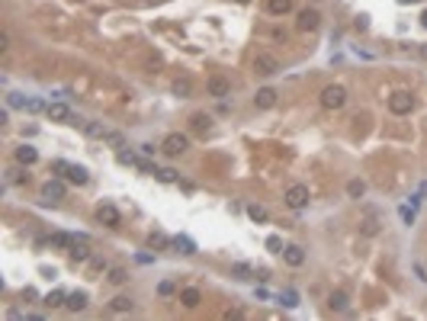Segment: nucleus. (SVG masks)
I'll list each match as a JSON object with an SVG mask.
<instances>
[{
    "label": "nucleus",
    "instance_id": "obj_31",
    "mask_svg": "<svg viewBox=\"0 0 427 321\" xmlns=\"http://www.w3.org/2000/svg\"><path fill=\"white\" fill-rule=\"evenodd\" d=\"M232 273H234L238 280H254V270H250V266H244V264H234Z\"/></svg>",
    "mask_w": 427,
    "mask_h": 321
},
{
    "label": "nucleus",
    "instance_id": "obj_34",
    "mask_svg": "<svg viewBox=\"0 0 427 321\" xmlns=\"http://www.w3.org/2000/svg\"><path fill=\"white\" fill-rule=\"evenodd\" d=\"M22 110H26V112H45L48 106H45L42 100H26V106H22Z\"/></svg>",
    "mask_w": 427,
    "mask_h": 321
},
{
    "label": "nucleus",
    "instance_id": "obj_38",
    "mask_svg": "<svg viewBox=\"0 0 427 321\" xmlns=\"http://www.w3.org/2000/svg\"><path fill=\"white\" fill-rule=\"evenodd\" d=\"M106 142H110L112 148H122V144H126V138H122L119 132H110V135H106Z\"/></svg>",
    "mask_w": 427,
    "mask_h": 321
},
{
    "label": "nucleus",
    "instance_id": "obj_37",
    "mask_svg": "<svg viewBox=\"0 0 427 321\" xmlns=\"http://www.w3.org/2000/svg\"><path fill=\"white\" fill-rule=\"evenodd\" d=\"M376 232H379V222L376 218H366L363 222V234H376Z\"/></svg>",
    "mask_w": 427,
    "mask_h": 321
},
{
    "label": "nucleus",
    "instance_id": "obj_2",
    "mask_svg": "<svg viewBox=\"0 0 427 321\" xmlns=\"http://www.w3.org/2000/svg\"><path fill=\"white\" fill-rule=\"evenodd\" d=\"M186 148H190V138H186V135H180V132H170V135L161 142V151H164L167 158H177V154H183Z\"/></svg>",
    "mask_w": 427,
    "mask_h": 321
},
{
    "label": "nucleus",
    "instance_id": "obj_25",
    "mask_svg": "<svg viewBox=\"0 0 427 321\" xmlns=\"http://www.w3.org/2000/svg\"><path fill=\"white\" fill-rule=\"evenodd\" d=\"M110 282H112V286L128 282V270H126V266H112V270H110Z\"/></svg>",
    "mask_w": 427,
    "mask_h": 321
},
{
    "label": "nucleus",
    "instance_id": "obj_45",
    "mask_svg": "<svg viewBox=\"0 0 427 321\" xmlns=\"http://www.w3.org/2000/svg\"><path fill=\"white\" fill-rule=\"evenodd\" d=\"M398 4H418V0H398Z\"/></svg>",
    "mask_w": 427,
    "mask_h": 321
},
{
    "label": "nucleus",
    "instance_id": "obj_12",
    "mask_svg": "<svg viewBox=\"0 0 427 321\" xmlns=\"http://www.w3.org/2000/svg\"><path fill=\"white\" fill-rule=\"evenodd\" d=\"M84 135H87V138H100V142H106V135H110V128H106L103 122L90 119V122H84Z\"/></svg>",
    "mask_w": 427,
    "mask_h": 321
},
{
    "label": "nucleus",
    "instance_id": "obj_11",
    "mask_svg": "<svg viewBox=\"0 0 427 321\" xmlns=\"http://www.w3.org/2000/svg\"><path fill=\"white\" fill-rule=\"evenodd\" d=\"M45 116H48L52 122H71V110H68L64 103H48Z\"/></svg>",
    "mask_w": 427,
    "mask_h": 321
},
{
    "label": "nucleus",
    "instance_id": "obj_9",
    "mask_svg": "<svg viewBox=\"0 0 427 321\" xmlns=\"http://www.w3.org/2000/svg\"><path fill=\"white\" fill-rule=\"evenodd\" d=\"M64 183L61 180H48V183H42V200H48V202H58V200H64Z\"/></svg>",
    "mask_w": 427,
    "mask_h": 321
},
{
    "label": "nucleus",
    "instance_id": "obj_32",
    "mask_svg": "<svg viewBox=\"0 0 427 321\" xmlns=\"http://www.w3.org/2000/svg\"><path fill=\"white\" fill-rule=\"evenodd\" d=\"M248 216L254 218V222H266V209H264V206H248Z\"/></svg>",
    "mask_w": 427,
    "mask_h": 321
},
{
    "label": "nucleus",
    "instance_id": "obj_4",
    "mask_svg": "<svg viewBox=\"0 0 427 321\" xmlns=\"http://www.w3.org/2000/svg\"><path fill=\"white\" fill-rule=\"evenodd\" d=\"M286 206L289 209H305V206H308V186L292 183V186L286 190Z\"/></svg>",
    "mask_w": 427,
    "mask_h": 321
},
{
    "label": "nucleus",
    "instance_id": "obj_46",
    "mask_svg": "<svg viewBox=\"0 0 427 321\" xmlns=\"http://www.w3.org/2000/svg\"><path fill=\"white\" fill-rule=\"evenodd\" d=\"M238 4H250V0H238Z\"/></svg>",
    "mask_w": 427,
    "mask_h": 321
},
{
    "label": "nucleus",
    "instance_id": "obj_5",
    "mask_svg": "<svg viewBox=\"0 0 427 321\" xmlns=\"http://www.w3.org/2000/svg\"><path fill=\"white\" fill-rule=\"evenodd\" d=\"M296 26L302 29V32H315L318 26H322V13L315 10V6H305V10H299V22Z\"/></svg>",
    "mask_w": 427,
    "mask_h": 321
},
{
    "label": "nucleus",
    "instance_id": "obj_1",
    "mask_svg": "<svg viewBox=\"0 0 427 321\" xmlns=\"http://www.w3.org/2000/svg\"><path fill=\"white\" fill-rule=\"evenodd\" d=\"M344 103H347V90L340 87V84H331V87L322 90V106L324 110H340Z\"/></svg>",
    "mask_w": 427,
    "mask_h": 321
},
{
    "label": "nucleus",
    "instance_id": "obj_35",
    "mask_svg": "<svg viewBox=\"0 0 427 321\" xmlns=\"http://www.w3.org/2000/svg\"><path fill=\"white\" fill-rule=\"evenodd\" d=\"M296 299H299V296H296L292 289H286V292H280V305H289V308H292V305H296Z\"/></svg>",
    "mask_w": 427,
    "mask_h": 321
},
{
    "label": "nucleus",
    "instance_id": "obj_17",
    "mask_svg": "<svg viewBox=\"0 0 427 321\" xmlns=\"http://www.w3.org/2000/svg\"><path fill=\"white\" fill-rule=\"evenodd\" d=\"M190 128H193L196 135H206L212 128V119L206 116V112H193V119H190Z\"/></svg>",
    "mask_w": 427,
    "mask_h": 321
},
{
    "label": "nucleus",
    "instance_id": "obj_20",
    "mask_svg": "<svg viewBox=\"0 0 427 321\" xmlns=\"http://www.w3.org/2000/svg\"><path fill=\"white\" fill-rule=\"evenodd\" d=\"M266 10H270L273 16H286V13L292 10V0H266Z\"/></svg>",
    "mask_w": 427,
    "mask_h": 321
},
{
    "label": "nucleus",
    "instance_id": "obj_40",
    "mask_svg": "<svg viewBox=\"0 0 427 321\" xmlns=\"http://www.w3.org/2000/svg\"><path fill=\"white\" fill-rule=\"evenodd\" d=\"M90 270H94V273L106 270V260H103V257H90Z\"/></svg>",
    "mask_w": 427,
    "mask_h": 321
},
{
    "label": "nucleus",
    "instance_id": "obj_26",
    "mask_svg": "<svg viewBox=\"0 0 427 321\" xmlns=\"http://www.w3.org/2000/svg\"><path fill=\"white\" fill-rule=\"evenodd\" d=\"M132 305H135V302L128 299V296H116V299L110 302V308H112V312H132Z\"/></svg>",
    "mask_w": 427,
    "mask_h": 321
},
{
    "label": "nucleus",
    "instance_id": "obj_39",
    "mask_svg": "<svg viewBox=\"0 0 427 321\" xmlns=\"http://www.w3.org/2000/svg\"><path fill=\"white\" fill-rule=\"evenodd\" d=\"M119 164H128V167H132V164H138V158L128 154V151H119Z\"/></svg>",
    "mask_w": 427,
    "mask_h": 321
},
{
    "label": "nucleus",
    "instance_id": "obj_27",
    "mask_svg": "<svg viewBox=\"0 0 427 321\" xmlns=\"http://www.w3.org/2000/svg\"><path fill=\"white\" fill-rule=\"evenodd\" d=\"M71 244H74V234H64V232L52 234V248H71Z\"/></svg>",
    "mask_w": 427,
    "mask_h": 321
},
{
    "label": "nucleus",
    "instance_id": "obj_30",
    "mask_svg": "<svg viewBox=\"0 0 427 321\" xmlns=\"http://www.w3.org/2000/svg\"><path fill=\"white\" fill-rule=\"evenodd\" d=\"M64 299H68V296L55 289V292H48V296H45V305H48V308H58V305H64Z\"/></svg>",
    "mask_w": 427,
    "mask_h": 321
},
{
    "label": "nucleus",
    "instance_id": "obj_24",
    "mask_svg": "<svg viewBox=\"0 0 427 321\" xmlns=\"http://www.w3.org/2000/svg\"><path fill=\"white\" fill-rule=\"evenodd\" d=\"M174 94H177V96H190V94H193V80H190V78H177V80H174Z\"/></svg>",
    "mask_w": 427,
    "mask_h": 321
},
{
    "label": "nucleus",
    "instance_id": "obj_43",
    "mask_svg": "<svg viewBox=\"0 0 427 321\" xmlns=\"http://www.w3.org/2000/svg\"><path fill=\"white\" fill-rule=\"evenodd\" d=\"M418 55H421V58L427 61V45H421V48H418Z\"/></svg>",
    "mask_w": 427,
    "mask_h": 321
},
{
    "label": "nucleus",
    "instance_id": "obj_28",
    "mask_svg": "<svg viewBox=\"0 0 427 321\" xmlns=\"http://www.w3.org/2000/svg\"><path fill=\"white\" fill-rule=\"evenodd\" d=\"M154 177L161 180V183H177V170H174V167H161Z\"/></svg>",
    "mask_w": 427,
    "mask_h": 321
},
{
    "label": "nucleus",
    "instance_id": "obj_16",
    "mask_svg": "<svg viewBox=\"0 0 427 321\" xmlns=\"http://www.w3.org/2000/svg\"><path fill=\"white\" fill-rule=\"evenodd\" d=\"M13 154H16V160H20L22 167H29V164H36V160H39V151L29 148V144H20V148L13 151Z\"/></svg>",
    "mask_w": 427,
    "mask_h": 321
},
{
    "label": "nucleus",
    "instance_id": "obj_10",
    "mask_svg": "<svg viewBox=\"0 0 427 321\" xmlns=\"http://www.w3.org/2000/svg\"><path fill=\"white\" fill-rule=\"evenodd\" d=\"M206 90H209V96H216V100H225V96L232 94V84H228L225 78H209Z\"/></svg>",
    "mask_w": 427,
    "mask_h": 321
},
{
    "label": "nucleus",
    "instance_id": "obj_19",
    "mask_svg": "<svg viewBox=\"0 0 427 321\" xmlns=\"http://www.w3.org/2000/svg\"><path fill=\"white\" fill-rule=\"evenodd\" d=\"M180 302L186 305V308H196V305L202 302V292H200V289H193V286H190V289H183V292H180Z\"/></svg>",
    "mask_w": 427,
    "mask_h": 321
},
{
    "label": "nucleus",
    "instance_id": "obj_8",
    "mask_svg": "<svg viewBox=\"0 0 427 321\" xmlns=\"http://www.w3.org/2000/svg\"><path fill=\"white\" fill-rule=\"evenodd\" d=\"M254 68H257L260 74H276V71H280V61L273 58L270 52H257V55H254Z\"/></svg>",
    "mask_w": 427,
    "mask_h": 321
},
{
    "label": "nucleus",
    "instance_id": "obj_13",
    "mask_svg": "<svg viewBox=\"0 0 427 321\" xmlns=\"http://www.w3.org/2000/svg\"><path fill=\"white\" fill-rule=\"evenodd\" d=\"M283 260L289 266H302L305 264V250L299 248V244H289V248H283Z\"/></svg>",
    "mask_w": 427,
    "mask_h": 321
},
{
    "label": "nucleus",
    "instance_id": "obj_18",
    "mask_svg": "<svg viewBox=\"0 0 427 321\" xmlns=\"http://www.w3.org/2000/svg\"><path fill=\"white\" fill-rule=\"evenodd\" d=\"M64 305H68L71 312H84V308H87V292H84V289H80V292H71V296L64 299Z\"/></svg>",
    "mask_w": 427,
    "mask_h": 321
},
{
    "label": "nucleus",
    "instance_id": "obj_14",
    "mask_svg": "<svg viewBox=\"0 0 427 321\" xmlns=\"http://www.w3.org/2000/svg\"><path fill=\"white\" fill-rule=\"evenodd\" d=\"M273 103H276V90H273V87L257 90V96H254V106H257V110H270Z\"/></svg>",
    "mask_w": 427,
    "mask_h": 321
},
{
    "label": "nucleus",
    "instance_id": "obj_41",
    "mask_svg": "<svg viewBox=\"0 0 427 321\" xmlns=\"http://www.w3.org/2000/svg\"><path fill=\"white\" fill-rule=\"evenodd\" d=\"M174 289H177V286H174L170 280H164L161 286H158V292H161V296H174Z\"/></svg>",
    "mask_w": 427,
    "mask_h": 321
},
{
    "label": "nucleus",
    "instance_id": "obj_33",
    "mask_svg": "<svg viewBox=\"0 0 427 321\" xmlns=\"http://www.w3.org/2000/svg\"><path fill=\"white\" fill-rule=\"evenodd\" d=\"M266 250H270V254H283V241H280L276 234H270V238H266Z\"/></svg>",
    "mask_w": 427,
    "mask_h": 321
},
{
    "label": "nucleus",
    "instance_id": "obj_22",
    "mask_svg": "<svg viewBox=\"0 0 427 321\" xmlns=\"http://www.w3.org/2000/svg\"><path fill=\"white\" fill-rule=\"evenodd\" d=\"M170 244H174V248H177V250H180V254H196V244H193V241H190V238H186V234H177V238H174Z\"/></svg>",
    "mask_w": 427,
    "mask_h": 321
},
{
    "label": "nucleus",
    "instance_id": "obj_6",
    "mask_svg": "<svg viewBox=\"0 0 427 321\" xmlns=\"http://www.w3.org/2000/svg\"><path fill=\"white\" fill-rule=\"evenodd\" d=\"M68 257H71L74 264L90 260V244H87V234H74V244L68 248Z\"/></svg>",
    "mask_w": 427,
    "mask_h": 321
},
{
    "label": "nucleus",
    "instance_id": "obj_42",
    "mask_svg": "<svg viewBox=\"0 0 427 321\" xmlns=\"http://www.w3.org/2000/svg\"><path fill=\"white\" fill-rule=\"evenodd\" d=\"M354 26H356V29H366V26H370V16H356Z\"/></svg>",
    "mask_w": 427,
    "mask_h": 321
},
{
    "label": "nucleus",
    "instance_id": "obj_21",
    "mask_svg": "<svg viewBox=\"0 0 427 321\" xmlns=\"http://www.w3.org/2000/svg\"><path fill=\"white\" fill-rule=\"evenodd\" d=\"M328 308H331V312H344L347 308V292H340V289H338V292H331V296H328Z\"/></svg>",
    "mask_w": 427,
    "mask_h": 321
},
{
    "label": "nucleus",
    "instance_id": "obj_36",
    "mask_svg": "<svg viewBox=\"0 0 427 321\" xmlns=\"http://www.w3.org/2000/svg\"><path fill=\"white\" fill-rule=\"evenodd\" d=\"M10 183H20L22 186V183H29V174L26 170H10Z\"/></svg>",
    "mask_w": 427,
    "mask_h": 321
},
{
    "label": "nucleus",
    "instance_id": "obj_15",
    "mask_svg": "<svg viewBox=\"0 0 427 321\" xmlns=\"http://www.w3.org/2000/svg\"><path fill=\"white\" fill-rule=\"evenodd\" d=\"M61 174H64V177L71 180V183H78V186H84V183L90 180V177H87V170H84V167H78V164H64V170H61Z\"/></svg>",
    "mask_w": 427,
    "mask_h": 321
},
{
    "label": "nucleus",
    "instance_id": "obj_44",
    "mask_svg": "<svg viewBox=\"0 0 427 321\" xmlns=\"http://www.w3.org/2000/svg\"><path fill=\"white\" fill-rule=\"evenodd\" d=\"M421 26H424V29H427V10H424V13H421Z\"/></svg>",
    "mask_w": 427,
    "mask_h": 321
},
{
    "label": "nucleus",
    "instance_id": "obj_7",
    "mask_svg": "<svg viewBox=\"0 0 427 321\" xmlns=\"http://www.w3.org/2000/svg\"><path fill=\"white\" fill-rule=\"evenodd\" d=\"M96 218H100L106 228H119V225H122V212H119L112 202H103L100 209H96Z\"/></svg>",
    "mask_w": 427,
    "mask_h": 321
},
{
    "label": "nucleus",
    "instance_id": "obj_29",
    "mask_svg": "<svg viewBox=\"0 0 427 321\" xmlns=\"http://www.w3.org/2000/svg\"><path fill=\"white\" fill-rule=\"evenodd\" d=\"M167 244H170V241H167V234H161V232H151L148 234V248H167Z\"/></svg>",
    "mask_w": 427,
    "mask_h": 321
},
{
    "label": "nucleus",
    "instance_id": "obj_23",
    "mask_svg": "<svg viewBox=\"0 0 427 321\" xmlns=\"http://www.w3.org/2000/svg\"><path fill=\"white\" fill-rule=\"evenodd\" d=\"M347 196H350V200H363V196H366V183L363 180H350L347 183Z\"/></svg>",
    "mask_w": 427,
    "mask_h": 321
},
{
    "label": "nucleus",
    "instance_id": "obj_3",
    "mask_svg": "<svg viewBox=\"0 0 427 321\" xmlns=\"http://www.w3.org/2000/svg\"><path fill=\"white\" fill-rule=\"evenodd\" d=\"M388 110H392L395 116H408V112L414 110V96L405 94V90H398V94L388 96Z\"/></svg>",
    "mask_w": 427,
    "mask_h": 321
}]
</instances>
